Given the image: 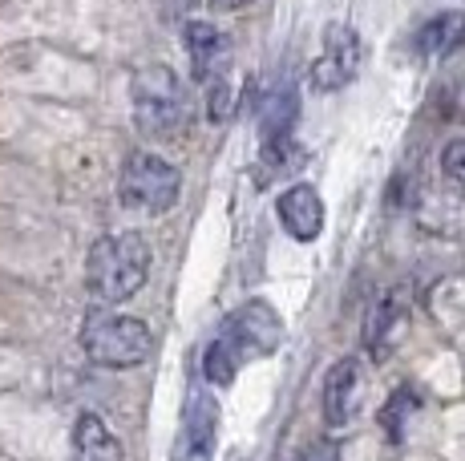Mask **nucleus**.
Returning a JSON list of instances; mask_svg holds the SVG:
<instances>
[{
  "mask_svg": "<svg viewBox=\"0 0 465 461\" xmlns=\"http://www.w3.org/2000/svg\"><path fill=\"white\" fill-rule=\"evenodd\" d=\"M150 276V243L138 230L102 235L85 255V291L97 304H126Z\"/></svg>",
  "mask_w": 465,
  "mask_h": 461,
  "instance_id": "nucleus-1",
  "label": "nucleus"
},
{
  "mask_svg": "<svg viewBox=\"0 0 465 461\" xmlns=\"http://www.w3.org/2000/svg\"><path fill=\"white\" fill-rule=\"evenodd\" d=\"M134 97V126L154 142H170L178 134H186V122H191V102L186 90L178 82L174 69L166 65H146L130 85Z\"/></svg>",
  "mask_w": 465,
  "mask_h": 461,
  "instance_id": "nucleus-2",
  "label": "nucleus"
},
{
  "mask_svg": "<svg viewBox=\"0 0 465 461\" xmlns=\"http://www.w3.org/2000/svg\"><path fill=\"white\" fill-rule=\"evenodd\" d=\"M82 348L97 368H138L150 360L154 336L138 316H118L94 308L82 324Z\"/></svg>",
  "mask_w": 465,
  "mask_h": 461,
  "instance_id": "nucleus-3",
  "label": "nucleus"
},
{
  "mask_svg": "<svg viewBox=\"0 0 465 461\" xmlns=\"http://www.w3.org/2000/svg\"><path fill=\"white\" fill-rule=\"evenodd\" d=\"M178 186H183V174L166 158L150 154V150H134L118 174V199L122 207L138 211V215H166L178 202Z\"/></svg>",
  "mask_w": 465,
  "mask_h": 461,
  "instance_id": "nucleus-4",
  "label": "nucleus"
},
{
  "mask_svg": "<svg viewBox=\"0 0 465 461\" xmlns=\"http://www.w3.org/2000/svg\"><path fill=\"white\" fill-rule=\"evenodd\" d=\"M214 336L227 344L235 365H247V360H263L280 348L283 320L275 316V308L267 304V299H247L243 308H235V312L223 320V328Z\"/></svg>",
  "mask_w": 465,
  "mask_h": 461,
  "instance_id": "nucleus-5",
  "label": "nucleus"
},
{
  "mask_svg": "<svg viewBox=\"0 0 465 461\" xmlns=\"http://www.w3.org/2000/svg\"><path fill=\"white\" fill-rule=\"evenodd\" d=\"M214 437H219V405L203 385L186 393L183 405V429L174 441V457L170 461H211L214 457Z\"/></svg>",
  "mask_w": 465,
  "mask_h": 461,
  "instance_id": "nucleus-6",
  "label": "nucleus"
},
{
  "mask_svg": "<svg viewBox=\"0 0 465 461\" xmlns=\"http://www.w3.org/2000/svg\"><path fill=\"white\" fill-rule=\"evenodd\" d=\"M356 69H361V37H356V29L332 21L324 29V53L308 77L312 90H340L356 77Z\"/></svg>",
  "mask_w": 465,
  "mask_h": 461,
  "instance_id": "nucleus-7",
  "label": "nucleus"
},
{
  "mask_svg": "<svg viewBox=\"0 0 465 461\" xmlns=\"http://www.w3.org/2000/svg\"><path fill=\"white\" fill-rule=\"evenodd\" d=\"M183 37H186V53H191L194 82H203V85L223 82V77H227V69H231V41H227V33H219L214 25L191 21L183 29Z\"/></svg>",
  "mask_w": 465,
  "mask_h": 461,
  "instance_id": "nucleus-8",
  "label": "nucleus"
},
{
  "mask_svg": "<svg viewBox=\"0 0 465 461\" xmlns=\"http://www.w3.org/2000/svg\"><path fill=\"white\" fill-rule=\"evenodd\" d=\"M275 215H280L283 230H288L296 243H312V239H320V230H324V199L316 194V186L296 182L280 194Z\"/></svg>",
  "mask_w": 465,
  "mask_h": 461,
  "instance_id": "nucleus-9",
  "label": "nucleus"
},
{
  "mask_svg": "<svg viewBox=\"0 0 465 461\" xmlns=\"http://www.w3.org/2000/svg\"><path fill=\"white\" fill-rule=\"evenodd\" d=\"M361 405V360L356 357H340L324 377V421L328 429H344L356 417Z\"/></svg>",
  "mask_w": 465,
  "mask_h": 461,
  "instance_id": "nucleus-10",
  "label": "nucleus"
},
{
  "mask_svg": "<svg viewBox=\"0 0 465 461\" xmlns=\"http://www.w3.org/2000/svg\"><path fill=\"white\" fill-rule=\"evenodd\" d=\"M405 316H409V291L405 288L384 291L377 304H372L369 320H364V348H369L372 357L384 352L389 348V340H392V332L405 324Z\"/></svg>",
  "mask_w": 465,
  "mask_h": 461,
  "instance_id": "nucleus-11",
  "label": "nucleus"
},
{
  "mask_svg": "<svg viewBox=\"0 0 465 461\" xmlns=\"http://www.w3.org/2000/svg\"><path fill=\"white\" fill-rule=\"evenodd\" d=\"M74 461H122V441L97 413H82L74 425Z\"/></svg>",
  "mask_w": 465,
  "mask_h": 461,
  "instance_id": "nucleus-12",
  "label": "nucleus"
},
{
  "mask_svg": "<svg viewBox=\"0 0 465 461\" xmlns=\"http://www.w3.org/2000/svg\"><path fill=\"white\" fill-rule=\"evenodd\" d=\"M413 45H417V53H425V57H450L453 49H461L465 45V8L425 21Z\"/></svg>",
  "mask_w": 465,
  "mask_h": 461,
  "instance_id": "nucleus-13",
  "label": "nucleus"
},
{
  "mask_svg": "<svg viewBox=\"0 0 465 461\" xmlns=\"http://www.w3.org/2000/svg\"><path fill=\"white\" fill-rule=\"evenodd\" d=\"M296 110H300V102H296V93H292L288 85H283V90H275V93H267L263 102H259V138H263V142L292 138Z\"/></svg>",
  "mask_w": 465,
  "mask_h": 461,
  "instance_id": "nucleus-14",
  "label": "nucleus"
},
{
  "mask_svg": "<svg viewBox=\"0 0 465 461\" xmlns=\"http://www.w3.org/2000/svg\"><path fill=\"white\" fill-rule=\"evenodd\" d=\"M235 357L227 352V344L214 336V340L207 344V352H203V380H211V385H219V388H227V385H235Z\"/></svg>",
  "mask_w": 465,
  "mask_h": 461,
  "instance_id": "nucleus-15",
  "label": "nucleus"
},
{
  "mask_svg": "<svg viewBox=\"0 0 465 461\" xmlns=\"http://www.w3.org/2000/svg\"><path fill=\"white\" fill-rule=\"evenodd\" d=\"M441 171H445V179L458 186V191H465V138H458V142H450V146H445Z\"/></svg>",
  "mask_w": 465,
  "mask_h": 461,
  "instance_id": "nucleus-16",
  "label": "nucleus"
},
{
  "mask_svg": "<svg viewBox=\"0 0 465 461\" xmlns=\"http://www.w3.org/2000/svg\"><path fill=\"white\" fill-rule=\"evenodd\" d=\"M303 461H340V446L332 437H316L308 449H303Z\"/></svg>",
  "mask_w": 465,
  "mask_h": 461,
  "instance_id": "nucleus-17",
  "label": "nucleus"
},
{
  "mask_svg": "<svg viewBox=\"0 0 465 461\" xmlns=\"http://www.w3.org/2000/svg\"><path fill=\"white\" fill-rule=\"evenodd\" d=\"M211 5L219 8V13H239V8H247L252 0H211Z\"/></svg>",
  "mask_w": 465,
  "mask_h": 461,
  "instance_id": "nucleus-18",
  "label": "nucleus"
}]
</instances>
